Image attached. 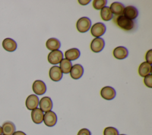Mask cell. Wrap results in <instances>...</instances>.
I'll return each instance as SVG.
<instances>
[{
  "mask_svg": "<svg viewBox=\"0 0 152 135\" xmlns=\"http://www.w3.org/2000/svg\"><path fill=\"white\" fill-rule=\"evenodd\" d=\"M116 23L122 29L128 31L132 29L134 26V21L126 18L123 15L117 17L116 18Z\"/></svg>",
  "mask_w": 152,
  "mask_h": 135,
  "instance_id": "6da1fadb",
  "label": "cell"
},
{
  "mask_svg": "<svg viewBox=\"0 0 152 135\" xmlns=\"http://www.w3.org/2000/svg\"><path fill=\"white\" fill-rule=\"evenodd\" d=\"M91 21L87 17H83L79 18L76 24L77 30L80 33H86L90 29Z\"/></svg>",
  "mask_w": 152,
  "mask_h": 135,
  "instance_id": "7a4b0ae2",
  "label": "cell"
},
{
  "mask_svg": "<svg viewBox=\"0 0 152 135\" xmlns=\"http://www.w3.org/2000/svg\"><path fill=\"white\" fill-rule=\"evenodd\" d=\"M106 27L104 24L103 23L98 22L92 26L90 32L91 35L96 38L103 35L106 32Z\"/></svg>",
  "mask_w": 152,
  "mask_h": 135,
  "instance_id": "3957f363",
  "label": "cell"
},
{
  "mask_svg": "<svg viewBox=\"0 0 152 135\" xmlns=\"http://www.w3.org/2000/svg\"><path fill=\"white\" fill-rule=\"evenodd\" d=\"M63 54L62 51L59 50H56L51 51L48 56V60L49 62L52 65H56L62 60Z\"/></svg>",
  "mask_w": 152,
  "mask_h": 135,
  "instance_id": "277c9868",
  "label": "cell"
},
{
  "mask_svg": "<svg viewBox=\"0 0 152 135\" xmlns=\"http://www.w3.org/2000/svg\"><path fill=\"white\" fill-rule=\"evenodd\" d=\"M104 40L101 37H96L92 40L90 44V48L93 52L98 53L101 52L104 47Z\"/></svg>",
  "mask_w": 152,
  "mask_h": 135,
  "instance_id": "5b68a950",
  "label": "cell"
},
{
  "mask_svg": "<svg viewBox=\"0 0 152 135\" xmlns=\"http://www.w3.org/2000/svg\"><path fill=\"white\" fill-rule=\"evenodd\" d=\"M43 122L46 126L53 127L56 124L57 115L54 112L52 111L46 112L44 114Z\"/></svg>",
  "mask_w": 152,
  "mask_h": 135,
  "instance_id": "8992f818",
  "label": "cell"
},
{
  "mask_svg": "<svg viewBox=\"0 0 152 135\" xmlns=\"http://www.w3.org/2000/svg\"><path fill=\"white\" fill-rule=\"evenodd\" d=\"M100 95L106 100H112L116 96V91L112 87L105 86L101 89Z\"/></svg>",
  "mask_w": 152,
  "mask_h": 135,
  "instance_id": "52a82bcc",
  "label": "cell"
},
{
  "mask_svg": "<svg viewBox=\"0 0 152 135\" xmlns=\"http://www.w3.org/2000/svg\"><path fill=\"white\" fill-rule=\"evenodd\" d=\"M40 109L45 112H48L51 111L53 107V103L52 101L50 98L48 96L43 97L39 103Z\"/></svg>",
  "mask_w": 152,
  "mask_h": 135,
  "instance_id": "ba28073f",
  "label": "cell"
},
{
  "mask_svg": "<svg viewBox=\"0 0 152 135\" xmlns=\"http://www.w3.org/2000/svg\"><path fill=\"white\" fill-rule=\"evenodd\" d=\"M32 89L34 93L37 95H42L46 92V86L43 81L37 80L33 82Z\"/></svg>",
  "mask_w": 152,
  "mask_h": 135,
  "instance_id": "9c48e42d",
  "label": "cell"
},
{
  "mask_svg": "<svg viewBox=\"0 0 152 135\" xmlns=\"http://www.w3.org/2000/svg\"><path fill=\"white\" fill-rule=\"evenodd\" d=\"M49 77L54 81H59L62 78V72L61 71L59 67L54 65L49 70Z\"/></svg>",
  "mask_w": 152,
  "mask_h": 135,
  "instance_id": "30bf717a",
  "label": "cell"
},
{
  "mask_svg": "<svg viewBox=\"0 0 152 135\" xmlns=\"http://www.w3.org/2000/svg\"><path fill=\"white\" fill-rule=\"evenodd\" d=\"M39 103V99L37 95H29L26 101V106L28 110H33L38 106Z\"/></svg>",
  "mask_w": 152,
  "mask_h": 135,
  "instance_id": "8fae6325",
  "label": "cell"
},
{
  "mask_svg": "<svg viewBox=\"0 0 152 135\" xmlns=\"http://www.w3.org/2000/svg\"><path fill=\"white\" fill-rule=\"evenodd\" d=\"M138 15V10L134 6H127L125 7L123 11V15L129 20L135 19Z\"/></svg>",
  "mask_w": 152,
  "mask_h": 135,
  "instance_id": "7c38bea8",
  "label": "cell"
},
{
  "mask_svg": "<svg viewBox=\"0 0 152 135\" xmlns=\"http://www.w3.org/2000/svg\"><path fill=\"white\" fill-rule=\"evenodd\" d=\"M69 73L71 78L74 80H78L82 77L84 73V69L81 65L76 64L72 66Z\"/></svg>",
  "mask_w": 152,
  "mask_h": 135,
  "instance_id": "4fadbf2b",
  "label": "cell"
},
{
  "mask_svg": "<svg viewBox=\"0 0 152 135\" xmlns=\"http://www.w3.org/2000/svg\"><path fill=\"white\" fill-rule=\"evenodd\" d=\"M114 57L118 59H124L128 55V51L124 46H118L115 48L113 51Z\"/></svg>",
  "mask_w": 152,
  "mask_h": 135,
  "instance_id": "5bb4252c",
  "label": "cell"
},
{
  "mask_svg": "<svg viewBox=\"0 0 152 135\" xmlns=\"http://www.w3.org/2000/svg\"><path fill=\"white\" fill-rule=\"evenodd\" d=\"M3 48L8 52H13L16 50L17 48V44L16 42L11 38H5L2 41Z\"/></svg>",
  "mask_w": 152,
  "mask_h": 135,
  "instance_id": "9a60e30c",
  "label": "cell"
},
{
  "mask_svg": "<svg viewBox=\"0 0 152 135\" xmlns=\"http://www.w3.org/2000/svg\"><path fill=\"white\" fill-rule=\"evenodd\" d=\"M31 117L33 123L39 124L43 122L44 114L43 112L40 108H37L32 110L31 113Z\"/></svg>",
  "mask_w": 152,
  "mask_h": 135,
  "instance_id": "2e32d148",
  "label": "cell"
},
{
  "mask_svg": "<svg viewBox=\"0 0 152 135\" xmlns=\"http://www.w3.org/2000/svg\"><path fill=\"white\" fill-rule=\"evenodd\" d=\"M2 133L4 135H12L15 131V126L11 121H5L3 123L2 127Z\"/></svg>",
  "mask_w": 152,
  "mask_h": 135,
  "instance_id": "e0dca14e",
  "label": "cell"
},
{
  "mask_svg": "<svg viewBox=\"0 0 152 135\" xmlns=\"http://www.w3.org/2000/svg\"><path fill=\"white\" fill-rule=\"evenodd\" d=\"M80 52L77 48H71L65 52V56L69 61H75L80 57Z\"/></svg>",
  "mask_w": 152,
  "mask_h": 135,
  "instance_id": "ac0fdd59",
  "label": "cell"
},
{
  "mask_svg": "<svg viewBox=\"0 0 152 135\" xmlns=\"http://www.w3.org/2000/svg\"><path fill=\"white\" fill-rule=\"evenodd\" d=\"M151 64L145 62H142L138 68V73L141 77H145L149 74H151Z\"/></svg>",
  "mask_w": 152,
  "mask_h": 135,
  "instance_id": "d6986e66",
  "label": "cell"
},
{
  "mask_svg": "<svg viewBox=\"0 0 152 135\" xmlns=\"http://www.w3.org/2000/svg\"><path fill=\"white\" fill-rule=\"evenodd\" d=\"M110 10L112 14L115 15H121L123 14L125 7L123 4L119 2H114L111 4L110 6Z\"/></svg>",
  "mask_w": 152,
  "mask_h": 135,
  "instance_id": "ffe728a7",
  "label": "cell"
},
{
  "mask_svg": "<svg viewBox=\"0 0 152 135\" xmlns=\"http://www.w3.org/2000/svg\"><path fill=\"white\" fill-rule=\"evenodd\" d=\"M46 46L49 50L52 51L59 50L61 47V42L56 38H50L46 41Z\"/></svg>",
  "mask_w": 152,
  "mask_h": 135,
  "instance_id": "44dd1931",
  "label": "cell"
},
{
  "mask_svg": "<svg viewBox=\"0 0 152 135\" xmlns=\"http://www.w3.org/2000/svg\"><path fill=\"white\" fill-rule=\"evenodd\" d=\"M72 66V62L69 60L66 59V58L62 59V60L60 62V69L62 73L68 74L71 69Z\"/></svg>",
  "mask_w": 152,
  "mask_h": 135,
  "instance_id": "7402d4cb",
  "label": "cell"
},
{
  "mask_svg": "<svg viewBox=\"0 0 152 135\" xmlns=\"http://www.w3.org/2000/svg\"><path fill=\"white\" fill-rule=\"evenodd\" d=\"M100 16L103 20L107 21L113 18V14L109 7H103L100 11Z\"/></svg>",
  "mask_w": 152,
  "mask_h": 135,
  "instance_id": "603a6c76",
  "label": "cell"
},
{
  "mask_svg": "<svg viewBox=\"0 0 152 135\" xmlns=\"http://www.w3.org/2000/svg\"><path fill=\"white\" fill-rule=\"evenodd\" d=\"M106 0H94L93 1V6L94 8L97 10H102L103 7H106Z\"/></svg>",
  "mask_w": 152,
  "mask_h": 135,
  "instance_id": "cb8c5ba5",
  "label": "cell"
},
{
  "mask_svg": "<svg viewBox=\"0 0 152 135\" xmlns=\"http://www.w3.org/2000/svg\"><path fill=\"white\" fill-rule=\"evenodd\" d=\"M103 135H119V131L115 127H107L104 128Z\"/></svg>",
  "mask_w": 152,
  "mask_h": 135,
  "instance_id": "d4e9b609",
  "label": "cell"
},
{
  "mask_svg": "<svg viewBox=\"0 0 152 135\" xmlns=\"http://www.w3.org/2000/svg\"><path fill=\"white\" fill-rule=\"evenodd\" d=\"M144 83L146 86L149 88L152 87V75L151 74H149L147 76L144 77Z\"/></svg>",
  "mask_w": 152,
  "mask_h": 135,
  "instance_id": "484cf974",
  "label": "cell"
},
{
  "mask_svg": "<svg viewBox=\"0 0 152 135\" xmlns=\"http://www.w3.org/2000/svg\"><path fill=\"white\" fill-rule=\"evenodd\" d=\"M146 62L150 64H152V49H150L147 51L145 55Z\"/></svg>",
  "mask_w": 152,
  "mask_h": 135,
  "instance_id": "4316f807",
  "label": "cell"
},
{
  "mask_svg": "<svg viewBox=\"0 0 152 135\" xmlns=\"http://www.w3.org/2000/svg\"><path fill=\"white\" fill-rule=\"evenodd\" d=\"M77 135H91V132L87 128H82L78 132Z\"/></svg>",
  "mask_w": 152,
  "mask_h": 135,
  "instance_id": "83f0119b",
  "label": "cell"
},
{
  "mask_svg": "<svg viewBox=\"0 0 152 135\" xmlns=\"http://www.w3.org/2000/svg\"><path fill=\"white\" fill-rule=\"evenodd\" d=\"M78 2L82 5H86L87 4H88L89 2H90V0H88V1H85V0H79L78 1Z\"/></svg>",
  "mask_w": 152,
  "mask_h": 135,
  "instance_id": "f1b7e54d",
  "label": "cell"
},
{
  "mask_svg": "<svg viewBox=\"0 0 152 135\" xmlns=\"http://www.w3.org/2000/svg\"><path fill=\"white\" fill-rule=\"evenodd\" d=\"M12 135H26V134L21 131H15Z\"/></svg>",
  "mask_w": 152,
  "mask_h": 135,
  "instance_id": "f546056e",
  "label": "cell"
},
{
  "mask_svg": "<svg viewBox=\"0 0 152 135\" xmlns=\"http://www.w3.org/2000/svg\"><path fill=\"white\" fill-rule=\"evenodd\" d=\"M2 134V128L1 126H0V135Z\"/></svg>",
  "mask_w": 152,
  "mask_h": 135,
  "instance_id": "4dcf8cb0",
  "label": "cell"
},
{
  "mask_svg": "<svg viewBox=\"0 0 152 135\" xmlns=\"http://www.w3.org/2000/svg\"><path fill=\"white\" fill-rule=\"evenodd\" d=\"M119 135H126V134H119Z\"/></svg>",
  "mask_w": 152,
  "mask_h": 135,
  "instance_id": "1f68e13d",
  "label": "cell"
},
{
  "mask_svg": "<svg viewBox=\"0 0 152 135\" xmlns=\"http://www.w3.org/2000/svg\"><path fill=\"white\" fill-rule=\"evenodd\" d=\"M1 135H4V134H1Z\"/></svg>",
  "mask_w": 152,
  "mask_h": 135,
  "instance_id": "d6a6232c",
  "label": "cell"
}]
</instances>
